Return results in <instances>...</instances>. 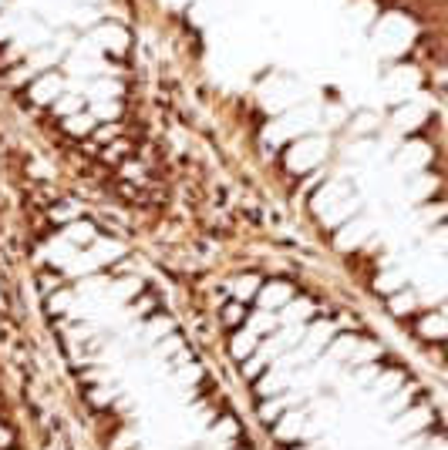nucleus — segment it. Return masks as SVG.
Masks as SVG:
<instances>
[{"label": "nucleus", "instance_id": "obj_1", "mask_svg": "<svg viewBox=\"0 0 448 450\" xmlns=\"http://www.w3.org/2000/svg\"><path fill=\"white\" fill-rule=\"evenodd\" d=\"M95 44L108 47V51H125L128 34H125L121 27H115V24H105V27H98V31H95Z\"/></svg>", "mask_w": 448, "mask_h": 450}, {"label": "nucleus", "instance_id": "obj_2", "mask_svg": "<svg viewBox=\"0 0 448 450\" xmlns=\"http://www.w3.org/2000/svg\"><path fill=\"white\" fill-rule=\"evenodd\" d=\"M54 91H58V77H44V81H38V84H34V98H38V101L54 98Z\"/></svg>", "mask_w": 448, "mask_h": 450}, {"label": "nucleus", "instance_id": "obj_3", "mask_svg": "<svg viewBox=\"0 0 448 450\" xmlns=\"http://www.w3.org/2000/svg\"><path fill=\"white\" fill-rule=\"evenodd\" d=\"M7 34H17V24L10 17H0V40L7 38Z\"/></svg>", "mask_w": 448, "mask_h": 450}]
</instances>
